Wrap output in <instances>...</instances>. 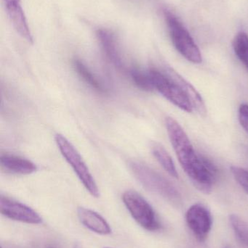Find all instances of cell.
I'll use <instances>...</instances> for the list:
<instances>
[{"label":"cell","mask_w":248,"mask_h":248,"mask_svg":"<svg viewBox=\"0 0 248 248\" xmlns=\"http://www.w3.org/2000/svg\"><path fill=\"white\" fill-rule=\"evenodd\" d=\"M154 90H157L165 98L176 107L187 113H192L194 109L186 94L174 81L167 77L163 71L152 68L149 71Z\"/></svg>","instance_id":"obj_6"},{"label":"cell","mask_w":248,"mask_h":248,"mask_svg":"<svg viewBox=\"0 0 248 248\" xmlns=\"http://www.w3.org/2000/svg\"><path fill=\"white\" fill-rule=\"evenodd\" d=\"M239 121L248 134V105L242 104L239 108Z\"/></svg>","instance_id":"obj_20"},{"label":"cell","mask_w":248,"mask_h":248,"mask_svg":"<svg viewBox=\"0 0 248 248\" xmlns=\"http://www.w3.org/2000/svg\"><path fill=\"white\" fill-rule=\"evenodd\" d=\"M233 48L237 58L248 71V35L240 32L233 41Z\"/></svg>","instance_id":"obj_16"},{"label":"cell","mask_w":248,"mask_h":248,"mask_svg":"<svg viewBox=\"0 0 248 248\" xmlns=\"http://www.w3.org/2000/svg\"><path fill=\"white\" fill-rule=\"evenodd\" d=\"M188 227L199 242L208 238L212 227V217L209 210L200 203L195 204L186 214Z\"/></svg>","instance_id":"obj_7"},{"label":"cell","mask_w":248,"mask_h":248,"mask_svg":"<svg viewBox=\"0 0 248 248\" xmlns=\"http://www.w3.org/2000/svg\"></svg>","instance_id":"obj_22"},{"label":"cell","mask_w":248,"mask_h":248,"mask_svg":"<svg viewBox=\"0 0 248 248\" xmlns=\"http://www.w3.org/2000/svg\"><path fill=\"white\" fill-rule=\"evenodd\" d=\"M164 15L172 42L176 49L187 61L195 64L201 63L202 54L190 33L171 12L165 10Z\"/></svg>","instance_id":"obj_4"},{"label":"cell","mask_w":248,"mask_h":248,"mask_svg":"<svg viewBox=\"0 0 248 248\" xmlns=\"http://www.w3.org/2000/svg\"><path fill=\"white\" fill-rule=\"evenodd\" d=\"M0 164L4 170L15 174H31L38 170L37 166L33 162L14 155H1Z\"/></svg>","instance_id":"obj_12"},{"label":"cell","mask_w":248,"mask_h":248,"mask_svg":"<svg viewBox=\"0 0 248 248\" xmlns=\"http://www.w3.org/2000/svg\"><path fill=\"white\" fill-rule=\"evenodd\" d=\"M73 65L78 75L92 88L100 93H106L104 86L82 61L80 60H74Z\"/></svg>","instance_id":"obj_15"},{"label":"cell","mask_w":248,"mask_h":248,"mask_svg":"<svg viewBox=\"0 0 248 248\" xmlns=\"http://www.w3.org/2000/svg\"><path fill=\"white\" fill-rule=\"evenodd\" d=\"M0 212L13 221L29 224H39L42 218L30 207L1 195L0 198Z\"/></svg>","instance_id":"obj_8"},{"label":"cell","mask_w":248,"mask_h":248,"mask_svg":"<svg viewBox=\"0 0 248 248\" xmlns=\"http://www.w3.org/2000/svg\"><path fill=\"white\" fill-rule=\"evenodd\" d=\"M96 35L108 59L115 66L122 68V58L114 35L105 29H99L96 32Z\"/></svg>","instance_id":"obj_13"},{"label":"cell","mask_w":248,"mask_h":248,"mask_svg":"<svg viewBox=\"0 0 248 248\" xmlns=\"http://www.w3.org/2000/svg\"><path fill=\"white\" fill-rule=\"evenodd\" d=\"M170 143L185 173L194 186L205 194L211 193L218 170L212 161L198 154L182 125L171 117L165 119Z\"/></svg>","instance_id":"obj_1"},{"label":"cell","mask_w":248,"mask_h":248,"mask_svg":"<svg viewBox=\"0 0 248 248\" xmlns=\"http://www.w3.org/2000/svg\"><path fill=\"white\" fill-rule=\"evenodd\" d=\"M151 152L156 160L161 165L165 170L170 176L178 179L179 173L176 170L174 162L165 147L159 143L154 142L151 144Z\"/></svg>","instance_id":"obj_14"},{"label":"cell","mask_w":248,"mask_h":248,"mask_svg":"<svg viewBox=\"0 0 248 248\" xmlns=\"http://www.w3.org/2000/svg\"><path fill=\"white\" fill-rule=\"evenodd\" d=\"M52 248V247H50V248Z\"/></svg>","instance_id":"obj_21"},{"label":"cell","mask_w":248,"mask_h":248,"mask_svg":"<svg viewBox=\"0 0 248 248\" xmlns=\"http://www.w3.org/2000/svg\"><path fill=\"white\" fill-rule=\"evenodd\" d=\"M163 72L174 81L179 87L182 89L186 97L189 99L193 107L194 110H196L200 116H205L207 114L206 106L203 99L201 97L199 93L197 91L196 89L180 74H178L174 70L170 68H166Z\"/></svg>","instance_id":"obj_10"},{"label":"cell","mask_w":248,"mask_h":248,"mask_svg":"<svg viewBox=\"0 0 248 248\" xmlns=\"http://www.w3.org/2000/svg\"><path fill=\"white\" fill-rule=\"evenodd\" d=\"M77 216L80 222L96 234L108 235L112 233V229L104 218L96 211L80 207L77 209Z\"/></svg>","instance_id":"obj_11"},{"label":"cell","mask_w":248,"mask_h":248,"mask_svg":"<svg viewBox=\"0 0 248 248\" xmlns=\"http://www.w3.org/2000/svg\"><path fill=\"white\" fill-rule=\"evenodd\" d=\"M231 172L237 183L248 194V170L238 166H231Z\"/></svg>","instance_id":"obj_19"},{"label":"cell","mask_w":248,"mask_h":248,"mask_svg":"<svg viewBox=\"0 0 248 248\" xmlns=\"http://www.w3.org/2000/svg\"><path fill=\"white\" fill-rule=\"evenodd\" d=\"M6 13L15 30L29 43L33 44V36L28 26L20 0H2Z\"/></svg>","instance_id":"obj_9"},{"label":"cell","mask_w":248,"mask_h":248,"mask_svg":"<svg viewBox=\"0 0 248 248\" xmlns=\"http://www.w3.org/2000/svg\"><path fill=\"white\" fill-rule=\"evenodd\" d=\"M131 79L135 86L144 91L151 92L154 90L149 72L141 71L138 68H132L130 71Z\"/></svg>","instance_id":"obj_18"},{"label":"cell","mask_w":248,"mask_h":248,"mask_svg":"<svg viewBox=\"0 0 248 248\" xmlns=\"http://www.w3.org/2000/svg\"><path fill=\"white\" fill-rule=\"evenodd\" d=\"M230 221L237 240L243 247L248 248V223L237 215L230 216Z\"/></svg>","instance_id":"obj_17"},{"label":"cell","mask_w":248,"mask_h":248,"mask_svg":"<svg viewBox=\"0 0 248 248\" xmlns=\"http://www.w3.org/2000/svg\"></svg>","instance_id":"obj_23"},{"label":"cell","mask_w":248,"mask_h":248,"mask_svg":"<svg viewBox=\"0 0 248 248\" xmlns=\"http://www.w3.org/2000/svg\"><path fill=\"white\" fill-rule=\"evenodd\" d=\"M55 140L63 157L72 168L83 186L92 196L99 198L100 192L97 184L77 149L62 134H57Z\"/></svg>","instance_id":"obj_3"},{"label":"cell","mask_w":248,"mask_h":248,"mask_svg":"<svg viewBox=\"0 0 248 248\" xmlns=\"http://www.w3.org/2000/svg\"><path fill=\"white\" fill-rule=\"evenodd\" d=\"M122 201L132 218L140 226L150 232L157 231L161 224L151 205L138 192L128 190L124 192Z\"/></svg>","instance_id":"obj_5"},{"label":"cell","mask_w":248,"mask_h":248,"mask_svg":"<svg viewBox=\"0 0 248 248\" xmlns=\"http://www.w3.org/2000/svg\"><path fill=\"white\" fill-rule=\"evenodd\" d=\"M130 166L134 176L146 189L160 195L174 205L182 203L179 191L160 173L139 162H131Z\"/></svg>","instance_id":"obj_2"}]
</instances>
